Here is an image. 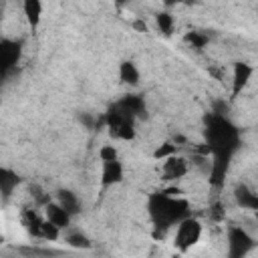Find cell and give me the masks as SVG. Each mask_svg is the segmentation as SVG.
Instances as JSON below:
<instances>
[{
    "instance_id": "6da1fadb",
    "label": "cell",
    "mask_w": 258,
    "mask_h": 258,
    "mask_svg": "<svg viewBox=\"0 0 258 258\" xmlns=\"http://www.w3.org/2000/svg\"><path fill=\"white\" fill-rule=\"evenodd\" d=\"M147 212L153 222L157 236L165 234L169 228L177 226L185 218H189V202L181 196H167L163 189L159 194H151L147 200Z\"/></svg>"
},
{
    "instance_id": "7a4b0ae2",
    "label": "cell",
    "mask_w": 258,
    "mask_h": 258,
    "mask_svg": "<svg viewBox=\"0 0 258 258\" xmlns=\"http://www.w3.org/2000/svg\"><path fill=\"white\" fill-rule=\"evenodd\" d=\"M204 135H206V145L212 157H218V159H230L240 143L238 129L226 117H220L214 113L208 117Z\"/></svg>"
},
{
    "instance_id": "3957f363",
    "label": "cell",
    "mask_w": 258,
    "mask_h": 258,
    "mask_svg": "<svg viewBox=\"0 0 258 258\" xmlns=\"http://www.w3.org/2000/svg\"><path fill=\"white\" fill-rule=\"evenodd\" d=\"M105 123L109 133L117 139H133L135 135V117L127 113L119 103L109 109V113L105 115Z\"/></svg>"
},
{
    "instance_id": "277c9868",
    "label": "cell",
    "mask_w": 258,
    "mask_h": 258,
    "mask_svg": "<svg viewBox=\"0 0 258 258\" xmlns=\"http://www.w3.org/2000/svg\"><path fill=\"white\" fill-rule=\"evenodd\" d=\"M202 232H204L202 222H200L198 218L189 216V218H185L183 222H179V224L175 226L173 246H175L179 252H187L189 248H194V246L200 242Z\"/></svg>"
},
{
    "instance_id": "5b68a950",
    "label": "cell",
    "mask_w": 258,
    "mask_h": 258,
    "mask_svg": "<svg viewBox=\"0 0 258 258\" xmlns=\"http://www.w3.org/2000/svg\"><path fill=\"white\" fill-rule=\"evenodd\" d=\"M254 246H256V242L246 232V228H242V226H230L228 228V232H226L228 258H246Z\"/></svg>"
},
{
    "instance_id": "8992f818",
    "label": "cell",
    "mask_w": 258,
    "mask_h": 258,
    "mask_svg": "<svg viewBox=\"0 0 258 258\" xmlns=\"http://www.w3.org/2000/svg\"><path fill=\"white\" fill-rule=\"evenodd\" d=\"M187 171H189V163L181 155H171V157L163 159V163H161V175H163L161 179H165V181H177V179L185 177Z\"/></svg>"
},
{
    "instance_id": "52a82bcc",
    "label": "cell",
    "mask_w": 258,
    "mask_h": 258,
    "mask_svg": "<svg viewBox=\"0 0 258 258\" xmlns=\"http://www.w3.org/2000/svg\"><path fill=\"white\" fill-rule=\"evenodd\" d=\"M252 75H254L252 64L242 62V60L234 62V67H232V97H238L244 91V87L248 85Z\"/></svg>"
},
{
    "instance_id": "ba28073f",
    "label": "cell",
    "mask_w": 258,
    "mask_h": 258,
    "mask_svg": "<svg viewBox=\"0 0 258 258\" xmlns=\"http://www.w3.org/2000/svg\"><path fill=\"white\" fill-rule=\"evenodd\" d=\"M44 218H46L50 224H54L56 228H60L62 232L69 230V228H71V222H73V216H71L58 202H48V204L44 206Z\"/></svg>"
},
{
    "instance_id": "9c48e42d",
    "label": "cell",
    "mask_w": 258,
    "mask_h": 258,
    "mask_svg": "<svg viewBox=\"0 0 258 258\" xmlns=\"http://www.w3.org/2000/svg\"><path fill=\"white\" fill-rule=\"evenodd\" d=\"M234 202L242 210L256 212L258 210V191H254L246 183H236V187H234Z\"/></svg>"
},
{
    "instance_id": "30bf717a",
    "label": "cell",
    "mask_w": 258,
    "mask_h": 258,
    "mask_svg": "<svg viewBox=\"0 0 258 258\" xmlns=\"http://www.w3.org/2000/svg\"><path fill=\"white\" fill-rule=\"evenodd\" d=\"M18 56H20V42H18V40H10V38H4L2 44H0L2 71L8 73V71L18 62Z\"/></svg>"
},
{
    "instance_id": "8fae6325",
    "label": "cell",
    "mask_w": 258,
    "mask_h": 258,
    "mask_svg": "<svg viewBox=\"0 0 258 258\" xmlns=\"http://www.w3.org/2000/svg\"><path fill=\"white\" fill-rule=\"evenodd\" d=\"M123 179V165L119 159L115 161H105L103 169H101V185L103 187H111L115 183H119Z\"/></svg>"
},
{
    "instance_id": "7c38bea8",
    "label": "cell",
    "mask_w": 258,
    "mask_h": 258,
    "mask_svg": "<svg viewBox=\"0 0 258 258\" xmlns=\"http://www.w3.org/2000/svg\"><path fill=\"white\" fill-rule=\"evenodd\" d=\"M20 222H22V226H24V230H26L28 234H32L34 238L40 240V230H42L44 218H42L38 212H34V210H24Z\"/></svg>"
},
{
    "instance_id": "4fadbf2b",
    "label": "cell",
    "mask_w": 258,
    "mask_h": 258,
    "mask_svg": "<svg viewBox=\"0 0 258 258\" xmlns=\"http://www.w3.org/2000/svg\"><path fill=\"white\" fill-rule=\"evenodd\" d=\"M18 181H20L18 175L12 169H8V167H2L0 169V189H2V202L4 204L8 202V198L12 196V191L16 189Z\"/></svg>"
},
{
    "instance_id": "5bb4252c",
    "label": "cell",
    "mask_w": 258,
    "mask_h": 258,
    "mask_svg": "<svg viewBox=\"0 0 258 258\" xmlns=\"http://www.w3.org/2000/svg\"><path fill=\"white\" fill-rule=\"evenodd\" d=\"M62 240H64L71 248H77V250H89V248L93 246L91 240H89V236H87L85 232H81V230H73V228L64 230Z\"/></svg>"
},
{
    "instance_id": "9a60e30c",
    "label": "cell",
    "mask_w": 258,
    "mask_h": 258,
    "mask_svg": "<svg viewBox=\"0 0 258 258\" xmlns=\"http://www.w3.org/2000/svg\"><path fill=\"white\" fill-rule=\"evenodd\" d=\"M54 202H58L73 218L81 212V200L77 198V194H73L71 189H60L58 194H56V200Z\"/></svg>"
},
{
    "instance_id": "2e32d148",
    "label": "cell",
    "mask_w": 258,
    "mask_h": 258,
    "mask_svg": "<svg viewBox=\"0 0 258 258\" xmlns=\"http://www.w3.org/2000/svg\"><path fill=\"white\" fill-rule=\"evenodd\" d=\"M22 12H24V16H26L30 28L34 30V28L38 26V22H40V16H42V4H40L38 0H26V2L22 4Z\"/></svg>"
},
{
    "instance_id": "e0dca14e",
    "label": "cell",
    "mask_w": 258,
    "mask_h": 258,
    "mask_svg": "<svg viewBox=\"0 0 258 258\" xmlns=\"http://www.w3.org/2000/svg\"><path fill=\"white\" fill-rule=\"evenodd\" d=\"M139 69L135 67V62H131V60H123L121 64H119V79H121V83H125V85H137L139 83Z\"/></svg>"
},
{
    "instance_id": "ac0fdd59",
    "label": "cell",
    "mask_w": 258,
    "mask_h": 258,
    "mask_svg": "<svg viewBox=\"0 0 258 258\" xmlns=\"http://www.w3.org/2000/svg\"><path fill=\"white\" fill-rule=\"evenodd\" d=\"M16 250L20 252L22 258H54V256H60L58 250L40 248V246H18Z\"/></svg>"
},
{
    "instance_id": "d6986e66",
    "label": "cell",
    "mask_w": 258,
    "mask_h": 258,
    "mask_svg": "<svg viewBox=\"0 0 258 258\" xmlns=\"http://www.w3.org/2000/svg\"><path fill=\"white\" fill-rule=\"evenodd\" d=\"M119 105H121L127 113H131L133 117H137V115L143 111V107H145L143 99H141V97H137V95H127V97H123V99L119 101Z\"/></svg>"
},
{
    "instance_id": "ffe728a7",
    "label": "cell",
    "mask_w": 258,
    "mask_h": 258,
    "mask_svg": "<svg viewBox=\"0 0 258 258\" xmlns=\"http://www.w3.org/2000/svg\"><path fill=\"white\" fill-rule=\"evenodd\" d=\"M155 22H157V26H159V30L165 34V36H169L171 32H173V26H175V20H173V16L169 14V12H159L157 16H155Z\"/></svg>"
},
{
    "instance_id": "44dd1931",
    "label": "cell",
    "mask_w": 258,
    "mask_h": 258,
    "mask_svg": "<svg viewBox=\"0 0 258 258\" xmlns=\"http://www.w3.org/2000/svg\"><path fill=\"white\" fill-rule=\"evenodd\" d=\"M171 155H177V145L173 143V141H167V143H163V145H159L155 151H153V157L155 159H167V157H171Z\"/></svg>"
},
{
    "instance_id": "7402d4cb",
    "label": "cell",
    "mask_w": 258,
    "mask_h": 258,
    "mask_svg": "<svg viewBox=\"0 0 258 258\" xmlns=\"http://www.w3.org/2000/svg\"><path fill=\"white\" fill-rule=\"evenodd\" d=\"M185 42H189L194 48H204L208 44V36L198 32V30H191V32L185 34Z\"/></svg>"
},
{
    "instance_id": "603a6c76",
    "label": "cell",
    "mask_w": 258,
    "mask_h": 258,
    "mask_svg": "<svg viewBox=\"0 0 258 258\" xmlns=\"http://www.w3.org/2000/svg\"><path fill=\"white\" fill-rule=\"evenodd\" d=\"M99 157H101V163L119 159V157H117V149H115L113 145H103V147L99 149Z\"/></svg>"
},
{
    "instance_id": "cb8c5ba5",
    "label": "cell",
    "mask_w": 258,
    "mask_h": 258,
    "mask_svg": "<svg viewBox=\"0 0 258 258\" xmlns=\"http://www.w3.org/2000/svg\"><path fill=\"white\" fill-rule=\"evenodd\" d=\"M254 220H256V224H258V210L254 212Z\"/></svg>"
}]
</instances>
